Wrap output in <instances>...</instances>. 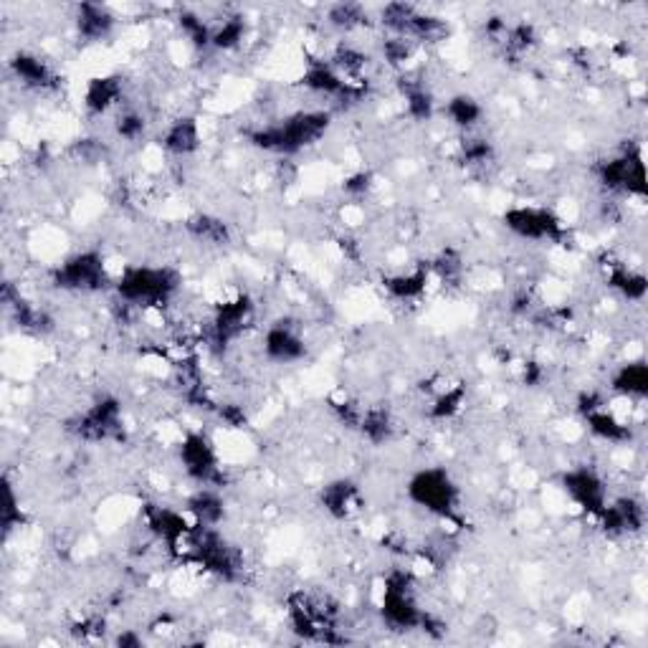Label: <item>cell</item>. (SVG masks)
Segmentation results:
<instances>
[{"label":"cell","mask_w":648,"mask_h":648,"mask_svg":"<svg viewBox=\"0 0 648 648\" xmlns=\"http://www.w3.org/2000/svg\"><path fill=\"white\" fill-rule=\"evenodd\" d=\"M332 117L324 109H307V112H294L289 117L271 122L251 132V142L264 152L276 155H297L307 147L317 145L330 130Z\"/></svg>","instance_id":"1"},{"label":"cell","mask_w":648,"mask_h":648,"mask_svg":"<svg viewBox=\"0 0 648 648\" xmlns=\"http://www.w3.org/2000/svg\"><path fill=\"white\" fill-rule=\"evenodd\" d=\"M180 289V274L168 266H130L114 279L122 307L162 309Z\"/></svg>","instance_id":"2"},{"label":"cell","mask_w":648,"mask_h":648,"mask_svg":"<svg viewBox=\"0 0 648 648\" xmlns=\"http://www.w3.org/2000/svg\"><path fill=\"white\" fill-rule=\"evenodd\" d=\"M408 497L441 522H459L461 492L446 469L428 466L408 481Z\"/></svg>","instance_id":"3"},{"label":"cell","mask_w":648,"mask_h":648,"mask_svg":"<svg viewBox=\"0 0 648 648\" xmlns=\"http://www.w3.org/2000/svg\"><path fill=\"white\" fill-rule=\"evenodd\" d=\"M54 284L64 292H99L109 284L107 264L97 251H81L54 269Z\"/></svg>","instance_id":"4"},{"label":"cell","mask_w":648,"mask_h":648,"mask_svg":"<svg viewBox=\"0 0 648 648\" xmlns=\"http://www.w3.org/2000/svg\"><path fill=\"white\" fill-rule=\"evenodd\" d=\"M180 464L198 486H216L218 489L223 484V469L216 446L203 433H188L180 441Z\"/></svg>","instance_id":"5"},{"label":"cell","mask_w":648,"mask_h":648,"mask_svg":"<svg viewBox=\"0 0 648 648\" xmlns=\"http://www.w3.org/2000/svg\"><path fill=\"white\" fill-rule=\"evenodd\" d=\"M504 226L514 233V236L524 238V241H552L560 243L567 236V228L560 218L547 208L535 206H519L504 213Z\"/></svg>","instance_id":"6"},{"label":"cell","mask_w":648,"mask_h":648,"mask_svg":"<svg viewBox=\"0 0 648 648\" xmlns=\"http://www.w3.org/2000/svg\"><path fill=\"white\" fill-rule=\"evenodd\" d=\"M264 357L274 365H294V362L304 360L307 355V342H304L302 330L294 319H276L274 324H269L264 332Z\"/></svg>","instance_id":"7"},{"label":"cell","mask_w":648,"mask_h":648,"mask_svg":"<svg viewBox=\"0 0 648 648\" xmlns=\"http://www.w3.org/2000/svg\"><path fill=\"white\" fill-rule=\"evenodd\" d=\"M562 489H565L575 507L583 509L585 514H593V517H598L600 509L608 504L605 481L590 466H578V469L565 471L562 474Z\"/></svg>","instance_id":"8"},{"label":"cell","mask_w":648,"mask_h":648,"mask_svg":"<svg viewBox=\"0 0 648 648\" xmlns=\"http://www.w3.org/2000/svg\"><path fill=\"white\" fill-rule=\"evenodd\" d=\"M74 26L81 41L102 44L104 38L112 36L114 26H117V16L107 6H99V3H81V6H76Z\"/></svg>","instance_id":"9"},{"label":"cell","mask_w":648,"mask_h":648,"mask_svg":"<svg viewBox=\"0 0 648 648\" xmlns=\"http://www.w3.org/2000/svg\"><path fill=\"white\" fill-rule=\"evenodd\" d=\"M203 135H200V125L195 117H178L173 119L160 137L162 150L173 157H190L198 152Z\"/></svg>","instance_id":"10"},{"label":"cell","mask_w":648,"mask_h":648,"mask_svg":"<svg viewBox=\"0 0 648 648\" xmlns=\"http://www.w3.org/2000/svg\"><path fill=\"white\" fill-rule=\"evenodd\" d=\"M11 71L21 81V87L33 89V92H46V89L56 87L54 69L41 56L31 54V51H21V54L13 56Z\"/></svg>","instance_id":"11"},{"label":"cell","mask_w":648,"mask_h":648,"mask_svg":"<svg viewBox=\"0 0 648 648\" xmlns=\"http://www.w3.org/2000/svg\"><path fill=\"white\" fill-rule=\"evenodd\" d=\"M122 97H125L122 79H117V76H97V79H89L87 92H84V107L92 117H104V114H109L122 104Z\"/></svg>","instance_id":"12"},{"label":"cell","mask_w":648,"mask_h":648,"mask_svg":"<svg viewBox=\"0 0 648 648\" xmlns=\"http://www.w3.org/2000/svg\"><path fill=\"white\" fill-rule=\"evenodd\" d=\"M319 504L335 519H350L360 509V492L350 479H337L319 492Z\"/></svg>","instance_id":"13"},{"label":"cell","mask_w":648,"mask_h":648,"mask_svg":"<svg viewBox=\"0 0 648 648\" xmlns=\"http://www.w3.org/2000/svg\"><path fill=\"white\" fill-rule=\"evenodd\" d=\"M583 421L588 423V431L593 433L595 438H600V441L616 443V446L618 443L631 441V423L618 416L616 411H611L608 405H603V408H598L595 413L585 416Z\"/></svg>","instance_id":"14"},{"label":"cell","mask_w":648,"mask_h":648,"mask_svg":"<svg viewBox=\"0 0 648 648\" xmlns=\"http://www.w3.org/2000/svg\"><path fill=\"white\" fill-rule=\"evenodd\" d=\"M611 388L623 400H643L648 395V368L643 360L623 362L621 368L613 373Z\"/></svg>","instance_id":"15"},{"label":"cell","mask_w":648,"mask_h":648,"mask_svg":"<svg viewBox=\"0 0 648 648\" xmlns=\"http://www.w3.org/2000/svg\"><path fill=\"white\" fill-rule=\"evenodd\" d=\"M428 279H431V271L428 269H411V271H398V274H390L383 279L385 292L390 294L398 302H416L428 287Z\"/></svg>","instance_id":"16"},{"label":"cell","mask_w":648,"mask_h":648,"mask_svg":"<svg viewBox=\"0 0 648 648\" xmlns=\"http://www.w3.org/2000/svg\"><path fill=\"white\" fill-rule=\"evenodd\" d=\"M608 287L613 289L616 294H621L626 302H643L648 292V281L641 271L631 269L626 264H611L608 266Z\"/></svg>","instance_id":"17"},{"label":"cell","mask_w":648,"mask_h":648,"mask_svg":"<svg viewBox=\"0 0 648 648\" xmlns=\"http://www.w3.org/2000/svg\"><path fill=\"white\" fill-rule=\"evenodd\" d=\"M443 114H446V119H449L456 130L469 135L471 130H476V127L481 125L484 107H481L479 99H474L471 94H454L449 102L443 104Z\"/></svg>","instance_id":"18"},{"label":"cell","mask_w":648,"mask_h":648,"mask_svg":"<svg viewBox=\"0 0 648 648\" xmlns=\"http://www.w3.org/2000/svg\"><path fill=\"white\" fill-rule=\"evenodd\" d=\"M357 431L368 438L370 443L380 446V443H388L395 433V421L390 416V411L380 408V405H373V408H365L360 416V423H357Z\"/></svg>","instance_id":"19"},{"label":"cell","mask_w":648,"mask_h":648,"mask_svg":"<svg viewBox=\"0 0 648 648\" xmlns=\"http://www.w3.org/2000/svg\"><path fill=\"white\" fill-rule=\"evenodd\" d=\"M185 228H188L190 236L200 243L226 246V243L231 241V228H228V223L221 221V218L206 216V213H198V216L188 218V221H185Z\"/></svg>","instance_id":"20"},{"label":"cell","mask_w":648,"mask_h":648,"mask_svg":"<svg viewBox=\"0 0 648 648\" xmlns=\"http://www.w3.org/2000/svg\"><path fill=\"white\" fill-rule=\"evenodd\" d=\"M246 33H249V26H246V18L243 16H226L221 23L213 26V38H211V49L216 51H236L238 46L246 41Z\"/></svg>","instance_id":"21"},{"label":"cell","mask_w":648,"mask_h":648,"mask_svg":"<svg viewBox=\"0 0 648 648\" xmlns=\"http://www.w3.org/2000/svg\"><path fill=\"white\" fill-rule=\"evenodd\" d=\"M327 23H330L335 31L352 33L370 26V13L362 6H357V3H337V6H332L330 11H327Z\"/></svg>","instance_id":"22"},{"label":"cell","mask_w":648,"mask_h":648,"mask_svg":"<svg viewBox=\"0 0 648 648\" xmlns=\"http://www.w3.org/2000/svg\"><path fill=\"white\" fill-rule=\"evenodd\" d=\"M459 157L469 168H484L494 160V145L484 137L466 135L459 145Z\"/></svg>","instance_id":"23"},{"label":"cell","mask_w":648,"mask_h":648,"mask_svg":"<svg viewBox=\"0 0 648 648\" xmlns=\"http://www.w3.org/2000/svg\"><path fill=\"white\" fill-rule=\"evenodd\" d=\"M147 130V119L145 114L137 112V109H122L114 119V132H117L119 140L125 142H137L145 137Z\"/></svg>","instance_id":"24"},{"label":"cell","mask_w":648,"mask_h":648,"mask_svg":"<svg viewBox=\"0 0 648 648\" xmlns=\"http://www.w3.org/2000/svg\"><path fill=\"white\" fill-rule=\"evenodd\" d=\"M373 180H375L373 173H365V170H360V173L350 175V178H347L345 183H342V190H345V193L350 195V198H355V200L368 198L370 190L375 188Z\"/></svg>","instance_id":"25"},{"label":"cell","mask_w":648,"mask_h":648,"mask_svg":"<svg viewBox=\"0 0 648 648\" xmlns=\"http://www.w3.org/2000/svg\"><path fill=\"white\" fill-rule=\"evenodd\" d=\"M117 643H119V646H140L142 638L135 636V633H125V636L117 638Z\"/></svg>","instance_id":"26"}]
</instances>
